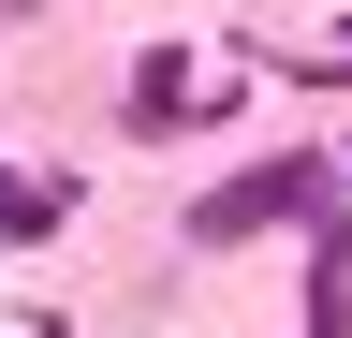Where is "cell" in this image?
Segmentation results:
<instances>
[{
    "label": "cell",
    "mask_w": 352,
    "mask_h": 338,
    "mask_svg": "<svg viewBox=\"0 0 352 338\" xmlns=\"http://www.w3.org/2000/svg\"><path fill=\"white\" fill-rule=\"evenodd\" d=\"M132 118H147V133H162V118H191V59H147V74H132Z\"/></svg>",
    "instance_id": "cell-2"
},
{
    "label": "cell",
    "mask_w": 352,
    "mask_h": 338,
    "mask_svg": "<svg viewBox=\"0 0 352 338\" xmlns=\"http://www.w3.org/2000/svg\"><path fill=\"white\" fill-rule=\"evenodd\" d=\"M294 206H308V221H338V177H323V162H250L235 191L191 206V250H235V235H264V221H294Z\"/></svg>",
    "instance_id": "cell-1"
}]
</instances>
